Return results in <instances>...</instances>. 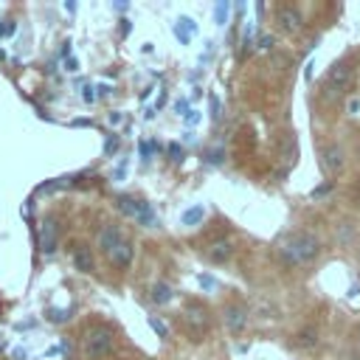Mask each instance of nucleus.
<instances>
[{
    "label": "nucleus",
    "instance_id": "nucleus-1",
    "mask_svg": "<svg viewBox=\"0 0 360 360\" xmlns=\"http://www.w3.org/2000/svg\"><path fill=\"white\" fill-rule=\"evenodd\" d=\"M318 253H321V239L309 231H292L276 242V256L290 267L309 264L312 259H318Z\"/></svg>",
    "mask_w": 360,
    "mask_h": 360
},
{
    "label": "nucleus",
    "instance_id": "nucleus-2",
    "mask_svg": "<svg viewBox=\"0 0 360 360\" xmlns=\"http://www.w3.org/2000/svg\"><path fill=\"white\" fill-rule=\"evenodd\" d=\"M352 76H354V68L349 62H335L326 73V82H323V90H321V98L326 104H335L340 101L346 93H349V84H352Z\"/></svg>",
    "mask_w": 360,
    "mask_h": 360
},
{
    "label": "nucleus",
    "instance_id": "nucleus-3",
    "mask_svg": "<svg viewBox=\"0 0 360 360\" xmlns=\"http://www.w3.org/2000/svg\"><path fill=\"white\" fill-rule=\"evenodd\" d=\"M82 349H84V357H87V360H101V357H107V354L112 352V332H110L107 326H101V323L90 326V329L84 332Z\"/></svg>",
    "mask_w": 360,
    "mask_h": 360
},
{
    "label": "nucleus",
    "instance_id": "nucleus-4",
    "mask_svg": "<svg viewBox=\"0 0 360 360\" xmlns=\"http://www.w3.org/2000/svg\"><path fill=\"white\" fill-rule=\"evenodd\" d=\"M37 242H39V250L45 256H51L56 250V245H59V225H56V219H51V217L42 219L39 233H37Z\"/></svg>",
    "mask_w": 360,
    "mask_h": 360
},
{
    "label": "nucleus",
    "instance_id": "nucleus-5",
    "mask_svg": "<svg viewBox=\"0 0 360 360\" xmlns=\"http://www.w3.org/2000/svg\"><path fill=\"white\" fill-rule=\"evenodd\" d=\"M276 20H278V28H281L284 34H298L301 25H304V17H301V11H298L295 6H281V8L276 11Z\"/></svg>",
    "mask_w": 360,
    "mask_h": 360
},
{
    "label": "nucleus",
    "instance_id": "nucleus-6",
    "mask_svg": "<svg viewBox=\"0 0 360 360\" xmlns=\"http://www.w3.org/2000/svg\"><path fill=\"white\" fill-rule=\"evenodd\" d=\"M222 321H225V326H228L231 335H239L248 326V309L242 304H228L222 309Z\"/></svg>",
    "mask_w": 360,
    "mask_h": 360
},
{
    "label": "nucleus",
    "instance_id": "nucleus-7",
    "mask_svg": "<svg viewBox=\"0 0 360 360\" xmlns=\"http://www.w3.org/2000/svg\"><path fill=\"white\" fill-rule=\"evenodd\" d=\"M132 256H135V250H132V242L124 236L110 253H107V259L112 262V267H118V270H124V267H129V262H132Z\"/></svg>",
    "mask_w": 360,
    "mask_h": 360
},
{
    "label": "nucleus",
    "instance_id": "nucleus-8",
    "mask_svg": "<svg viewBox=\"0 0 360 360\" xmlns=\"http://www.w3.org/2000/svg\"><path fill=\"white\" fill-rule=\"evenodd\" d=\"M321 163H323V169H326L329 174L340 172V169H343V149H340L338 143H329V146L321 152Z\"/></svg>",
    "mask_w": 360,
    "mask_h": 360
},
{
    "label": "nucleus",
    "instance_id": "nucleus-9",
    "mask_svg": "<svg viewBox=\"0 0 360 360\" xmlns=\"http://www.w3.org/2000/svg\"><path fill=\"white\" fill-rule=\"evenodd\" d=\"M197 31H200V28H197L194 17H186V14L177 17V22H174V37H177L183 45H188V42L197 37Z\"/></svg>",
    "mask_w": 360,
    "mask_h": 360
},
{
    "label": "nucleus",
    "instance_id": "nucleus-10",
    "mask_svg": "<svg viewBox=\"0 0 360 360\" xmlns=\"http://www.w3.org/2000/svg\"><path fill=\"white\" fill-rule=\"evenodd\" d=\"M121 239H124V233H121V228H118V225H112V222H110V225H104V228L98 231V248H101L104 253H110Z\"/></svg>",
    "mask_w": 360,
    "mask_h": 360
},
{
    "label": "nucleus",
    "instance_id": "nucleus-11",
    "mask_svg": "<svg viewBox=\"0 0 360 360\" xmlns=\"http://www.w3.org/2000/svg\"><path fill=\"white\" fill-rule=\"evenodd\" d=\"M231 256H233V239H217V242H211L208 259H211L214 264H222V262H228Z\"/></svg>",
    "mask_w": 360,
    "mask_h": 360
},
{
    "label": "nucleus",
    "instance_id": "nucleus-12",
    "mask_svg": "<svg viewBox=\"0 0 360 360\" xmlns=\"http://www.w3.org/2000/svg\"><path fill=\"white\" fill-rule=\"evenodd\" d=\"M73 264H76L79 273H93L96 262H93V253H90L87 245H76V250H73Z\"/></svg>",
    "mask_w": 360,
    "mask_h": 360
},
{
    "label": "nucleus",
    "instance_id": "nucleus-13",
    "mask_svg": "<svg viewBox=\"0 0 360 360\" xmlns=\"http://www.w3.org/2000/svg\"><path fill=\"white\" fill-rule=\"evenodd\" d=\"M149 298H152L155 304H169V301L174 298V290H172V284H169V281H155V284H152Z\"/></svg>",
    "mask_w": 360,
    "mask_h": 360
},
{
    "label": "nucleus",
    "instance_id": "nucleus-14",
    "mask_svg": "<svg viewBox=\"0 0 360 360\" xmlns=\"http://www.w3.org/2000/svg\"><path fill=\"white\" fill-rule=\"evenodd\" d=\"M115 205H118V211L124 214V217H138V208H141V200L138 197H129V194H121L118 200H115Z\"/></svg>",
    "mask_w": 360,
    "mask_h": 360
},
{
    "label": "nucleus",
    "instance_id": "nucleus-15",
    "mask_svg": "<svg viewBox=\"0 0 360 360\" xmlns=\"http://www.w3.org/2000/svg\"><path fill=\"white\" fill-rule=\"evenodd\" d=\"M143 228H155L158 225V214H155V208H152V202H146V200H141V208H138V217H135Z\"/></svg>",
    "mask_w": 360,
    "mask_h": 360
},
{
    "label": "nucleus",
    "instance_id": "nucleus-16",
    "mask_svg": "<svg viewBox=\"0 0 360 360\" xmlns=\"http://www.w3.org/2000/svg\"><path fill=\"white\" fill-rule=\"evenodd\" d=\"M205 219V208L202 205H194V208H186L183 214H180V222L186 225V228H194V225H200Z\"/></svg>",
    "mask_w": 360,
    "mask_h": 360
},
{
    "label": "nucleus",
    "instance_id": "nucleus-17",
    "mask_svg": "<svg viewBox=\"0 0 360 360\" xmlns=\"http://www.w3.org/2000/svg\"><path fill=\"white\" fill-rule=\"evenodd\" d=\"M186 321H188L191 326L202 329V326L208 323V312H205L202 307H188V309H186Z\"/></svg>",
    "mask_w": 360,
    "mask_h": 360
},
{
    "label": "nucleus",
    "instance_id": "nucleus-18",
    "mask_svg": "<svg viewBox=\"0 0 360 360\" xmlns=\"http://www.w3.org/2000/svg\"><path fill=\"white\" fill-rule=\"evenodd\" d=\"M205 163H214V166L225 163V146H222V143L208 146V149H205Z\"/></svg>",
    "mask_w": 360,
    "mask_h": 360
},
{
    "label": "nucleus",
    "instance_id": "nucleus-19",
    "mask_svg": "<svg viewBox=\"0 0 360 360\" xmlns=\"http://www.w3.org/2000/svg\"><path fill=\"white\" fill-rule=\"evenodd\" d=\"M228 11H231V3H228V0H219V3L214 6V22H217V25H225V22H228Z\"/></svg>",
    "mask_w": 360,
    "mask_h": 360
},
{
    "label": "nucleus",
    "instance_id": "nucleus-20",
    "mask_svg": "<svg viewBox=\"0 0 360 360\" xmlns=\"http://www.w3.org/2000/svg\"><path fill=\"white\" fill-rule=\"evenodd\" d=\"M158 149H160V146H158L155 141H138V152H141L143 160H152V158L158 155Z\"/></svg>",
    "mask_w": 360,
    "mask_h": 360
},
{
    "label": "nucleus",
    "instance_id": "nucleus-21",
    "mask_svg": "<svg viewBox=\"0 0 360 360\" xmlns=\"http://www.w3.org/2000/svg\"><path fill=\"white\" fill-rule=\"evenodd\" d=\"M45 315H48L51 323H65V321H70V309H56V307H51Z\"/></svg>",
    "mask_w": 360,
    "mask_h": 360
},
{
    "label": "nucleus",
    "instance_id": "nucleus-22",
    "mask_svg": "<svg viewBox=\"0 0 360 360\" xmlns=\"http://www.w3.org/2000/svg\"><path fill=\"white\" fill-rule=\"evenodd\" d=\"M273 45H276V37H273V34H262V37L253 39V48H256V51H270Z\"/></svg>",
    "mask_w": 360,
    "mask_h": 360
},
{
    "label": "nucleus",
    "instance_id": "nucleus-23",
    "mask_svg": "<svg viewBox=\"0 0 360 360\" xmlns=\"http://www.w3.org/2000/svg\"><path fill=\"white\" fill-rule=\"evenodd\" d=\"M208 110H211V118H214V121L222 118V101H219V96H214V93L208 96Z\"/></svg>",
    "mask_w": 360,
    "mask_h": 360
},
{
    "label": "nucleus",
    "instance_id": "nucleus-24",
    "mask_svg": "<svg viewBox=\"0 0 360 360\" xmlns=\"http://www.w3.org/2000/svg\"><path fill=\"white\" fill-rule=\"evenodd\" d=\"M298 343L307 346V349H312V346L318 343V332H315V329H304V332L298 335Z\"/></svg>",
    "mask_w": 360,
    "mask_h": 360
},
{
    "label": "nucleus",
    "instance_id": "nucleus-25",
    "mask_svg": "<svg viewBox=\"0 0 360 360\" xmlns=\"http://www.w3.org/2000/svg\"><path fill=\"white\" fill-rule=\"evenodd\" d=\"M332 188H335V180H323L318 188H312V194H309V197H312V200H321V197H326Z\"/></svg>",
    "mask_w": 360,
    "mask_h": 360
},
{
    "label": "nucleus",
    "instance_id": "nucleus-26",
    "mask_svg": "<svg viewBox=\"0 0 360 360\" xmlns=\"http://www.w3.org/2000/svg\"><path fill=\"white\" fill-rule=\"evenodd\" d=\"M149 326L158 332V338H166L169 335V329H166V323L160 321V318H155V315H149Z\"/></svg>",
    "mask_w": 360,
    "mask_h": 360
},
{
    "label": "nucleus",
    "instance_id": "nucleus-27",
    "mask_svg": "<svg viewBox=\"0 0 360 360\" xmlns=\"http://www.w3.org/2000/svg\"><path fill=\"white\" fill-rule=\"evenodd\" d=\"M115 149H118V138L115 135H107V141H104V158H112Z\"/></svg>",
    "mask_w": 360,
    "mask_h": 360
},
{
    "label": "nucleus",
    "instance_id": "nucleus-28",
    "mask_svg": "<svg viewBox=\"0 0 360 360\" xmlns=\"http://www.w3.org/2000/svg\"><path fill=\"white\" fill-rule=\"evenodd\" d=\"M197 281H200V287H202V290H217V278H214V276H208V273H200V276H197Z\"/></svg>",
    "mask_w": 360,
    "mask_h": 360
},
{
    "label": "nucleus",
    "instance_id": "nucleus-29",
    "mask_svg": "<svg viewBox=\"0 0 360 360\" xmlns=\"http://www.w3.org/2000/svg\"><path fill=\"white\" fill-rule=\"evenodd\" d=\"M14 31H17V22L14 20H3L0 22V37H14Z\"/></svg>",
    "mask_w": 360,
    "mask_h": 360
},
{
    "label": "nucleus",
    "instance_id": "nucleus-30",
    "mask_svg": "<svg viewBox=\"0 0 360 360\" xmlns=\"http://www.w3.org/2000/svg\"><path fill=\"white\" fill-rule=\"evenodd\" d=\"M127 172H129V166H127V160H121V163L112 169V174H110V177H112V180H124V177H127Z\"/></svg>",
    "mask_w": 360,
    "mask_h": 360
},
{
    "label": "nucleus",
    "instance_id": "nucleus-31",
    "mask_svg": "<svg viewBox=\"0 0 360 360\" xmlns=\"http://www.w3.org/2000/svg\"><path fill=\"white\" fill-rule=\"evenodd\" d=\"M82 98L90 104V101H96V93H93V87L87 84V82H82Z\"/></svg>",
    "mask_w": 360,
    "mask_h": 360
},
{
    "label": "nucleus",
    "instance_id": "nucleus-32",
    "mask_svg": "<svg viewBox=\"0 0 360 360\" xmlns=\"http://www.w3.org/2000/svg\"><path fill=\"white\" fill-rule=\"evenodd\" d=\"M169 155H172V160H183V146L180 143H169Z\"/></svg>",
    "mask_w": 360,
    "mask_h": 360
},
{
    "label": "nucleus",
    "instance_id": "nucleus-33",
    "mask_svg": "<svg viewBox=\"0 0 360 360\" xmlns=\"http://www.w3.org/2000/svg\"><path fill=\"white\" fill-rule=\"evenodd\" d=\"M183 121H186V127H197V124H200V112H197V110H191Z\"/></svg>",
    "mask_w": 360,
    "mask_h": 360
},
{
    "label": "nucleus",
    "instance_id": "nucleus-34",
    "mask_svg": "<svg viewBox=\"0 0 360 360\" xmlns=\"http://www.w3.org/2000/svg\"><path fill=\"white\" fill-rule=\"evenodd\" d=\"M174 110H177V112H180V115H183V118H186V115H188V112H191V110H188V101H186V98H180V101H177V104H174Z\"/></svg>",
    "mask_w": 360,
    "mask_h": 360
},
{
    "label": "nucleus",
    "instance_id": "nucleus-35",
    "mask_svg": "<svg viewBox=\"0 0 360 360\" xmlns=\"http://www.w3.org/2000/svg\"><path fill=\"white\" fill-rule=\"evenodd\" d=\"M118 31H121V37H129V31H132V22L124 17V20H121V25H118Z\"/></svg>",
    "mask_w": 360,
    "mask_h": 360
},
{
    "label": "nucleus",
    "instance_id": "nucleus-36",
    "mask_svg": "<svg viewBox=\"0 0 360 360\" xmlns=\"http://www.w3.org/2000/svg\"><path fill=\"white\" fill-rule=\"evenodd\" d=\"M65 70H70V73H73V70H79V62H76L73 56H68V59H65Z\"/></svg>",
    "mask_w": 360,
    "mask_h": 360
},
{
    "label": "nucleus",
    "instance_id": "nucleus-37",
    "mask_svg": "<svg viewBox=\"0 0 360 360\" xmlns=\"http://www.w3.org/2000/svg\"><path fill=\"white\" fill-rule=\"evenodd\" d=\"M312 68H315V62H307V65H304V79H307V82L312 79Z\"/></svg>",
    "mask_w": 360,
    "mask_h": 360
},
{
    "label": "nucleus",
    "instance_id": "nucleus-38",
    "mask_svg": "<svg viewBox=\"0 0 360 360\" xmlns=\"http://www.w3.org/2000/svg\"><path fill=\"white\" fill-rule=\"evenodd\" d=\"M96 90H98V96H110V93H112V87H110V84H98Z\"/></svg>",
    "mask_w": 360,
    "mask_h": 360
},
{
    "label": "nucleus",
    "instance_id": "nucleus-39",
    "mask_svg": "<svg viewBox=\"0 0 360 360\" xmlns=\"http://www.w3.org/2000/svg\"><path fill=\"white\" fill-rule=\"evenodd\" d=\"M349 110H352V115H357V112H360V101L352 98V101H349Z\"/></svg>",
    "mask_w": 360,
    "mask_h": 360
},
{
    "label": "nucleus",
    "instance_id": "nucleus-40",
    "mask_svg": "<svg viewBox=\"0 0 360 360\" xmlns=\"http://www.w3.org/2000/svg\"><path fill=\"white\" fill-rule=\"evenodd\" d=\"M70 127H90V121H87V118H73Z\"/></svg>",
    "mask_w": 360,
    "mask_h": 360
},
{
    "label": "nucleus",
    "instance_id": "nucleus-41",
    "mask_svg": "<svg viewBox=\"0 0 360 360\" xmlns=\"http://www.w3.org/2000/svg\"><path fill=\"white\" fill-rule=\"evenodd\" d=\"M11 357H14V360H25V352H22V349H14Z\"/></svg>",
    "mask_w": 360,
    "mask_h": 360
},
{
    "label": "nucleus",
    "instance_id": "nucleus-42",
    "mask_svg": "<svg viewBox=\"0 0 360 360\" xmlns=\"http://www.w3.org/2000/svg\"><path fill=\"white\" fill-rule=\"evenodd\" d=\"M68 53H70V42H65V45H62V51H59V56H65V59H68Z\"/></svg>",
    "mask_w": 360,
    "mask_h": 360
},
{
    "label": "nucleus",
    "instance_id": "nucleus-43",
    "mask_svg": "<svg viewBox=\"0 0 360 360\" xmlns=\"http://www.w3.org/2000/svg\"><path fill=\"white\" fill-rule=\"evenodd\" d=\"M28 326H37V321H22V323H17V329H28Z\"/></svg>",
    "mask_w": 360,
    "mask_h": 360
},
{
    "label": "nucleus",
    "instance_id": "nucleus-44",
    "mask_svg": "<svg viewBox=\"0 0 360 360\" xmlns=\"http://www.w3.org/2000/svg\"><path fill=\"white\" fill-rule=\"evenodd\" d=\"M65 11H70V14H73V11H76V3H73V0H68V3H65Z\"/></svg>",
    "mask_w": 360,
    "mask_h": 360
},
{
    "label": "nucleus",
    "instance_id": "nucleus-45",
    "mask_svg": "<svg viewBox=\"0 0 360 360\" xmlns=\"http://www.w3.org/2000/svg\"><path fill=\"white\" fill-rule=\"evenodd\" d=\"M127 8H129V3H127V0H124V3H115V11H127Z\"/></svg>",
    "mask_w": 360,
    "mask_h": 360
},
{
    "label": "nucleus",
    "instance_id": "nucleus-46",
    "mask_svg": "<svg viewBox=\"0 0 360 360\" xmlns=\"http://www.w3.org/2000/svg\"><path fill=\"white\" fill-rule=\"evenodd\" d=\"M121 121V112H110V124H118Z\"/></svg>",
    "mask_w": 360,
    "mask_h": 360
}]
</instances>
